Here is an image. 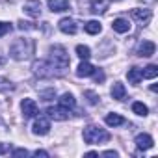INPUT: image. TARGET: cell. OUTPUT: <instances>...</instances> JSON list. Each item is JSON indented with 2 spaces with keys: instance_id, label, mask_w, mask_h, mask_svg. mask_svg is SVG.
<instances>
[{
  "instance_id": "cell-26",
  "label": "cell",
  "mask_w": 158,
  "mask_h": 158,
  "mask_svg": "<svg viewBox=\"0 0 158 158\" xmlns=\"http://www.w3.org/2000/svg\"><path fill=\"white\" fill-rule=\"evenodd\" d=\"M84 97L88 99V102H89V104H97V102H99V95H97L95 91H91V89L84 91Z\"/></svg>"
},
{
  "instance_id": "cell-12",
  "label": "cell",
  "mask_w": 158,
  "mask_h": 158,
  "mask_svg": "<svg viewBox=\"0 0 158 158\" xmlns=\"http://www.w3.org/2000/svg\"><path fill=\"white\" fill-rule=\"evenodd\" d=\"M154 50H156V45H154L152 41H141V45H139V48H138V56L149 58V56L154 54Z\"/></svg>"
},
{
  "instance_id": "cell-3",
  "label": "cell",
  "mask_w": 158,
  "mask_h": 158,
  "mask_svg": "<svg viewBox=\"0 0 158 158\" xmlns=\"http://www.w3.org/2000/svg\"><path fill=\"white\" fill-rule=\"evenodd\" d=\"M56 69H58V67H56L52 61H45V60H37V61H34V65H32L34 74L39 76V78H52V76H58L60 71H56Z\"/></svg>"
},
{
  "instance_id": "cell-19",
  "label": "cell",
  "mask_w": 158,
  "mask_h": 158,
  "mask_svg": "<svg viewBox=\"0 0 158 158\" xmlns=\"http://www.w3.org/2000/svg\"><path fill=\"white\" fill-rule=\"evenodd\" d=\"M104 121H106L108 127H119V125H125V119H123L119 114H108Z\"/></svg>"
},
{
  "instance_id": "cell-32",
  "label": "cell",
  "mask_w": 158,
  "mask_h": 158,
  "mask_svg": "<svg viewBox=\"0 0 158 158\" xmlns=\"http://www.w3.org/2000/svg\"><path fill=\"white\" fill-rule=\"evenodd\" d=\"M34 156H37V158H39V156H41V158H48V152H47V151H39V149H37V151L34 152Z\"/></svg>"
},
{
  "instance_id": "cell-29",
  "label": "cell",
  "mask_w": 158,
  "mask_h": 158,
  "mask_svg": "<svg viewBox=\"0 0 158 158\" xmlns=\"http://www.w3.org/2000/svg\"><path fill=\"white\" fill-rule=\"evenodd\" d=\"M19 28H21V30H34L35 26H34L32 23H26V21H19Z\"/></svg>"
},
{
  "instance_id": "cell-21",
  "label": "cell",
  "mask_w": 158,
  "mask_h": 158,
  "mask_svg": "<svg viewBox=\"0 0 158 158\" xmlns=\"http://www.w3.org/2000/svg\"><path fill=\"white\" fill-rule=\"evenodd\" d=\"M84 30H86L88 34L95 35V34H99V32L102 30V26H101V23H99V21H89V23H86V24H84Z\"/></svg>"
},
{
  "instance_id": "cell-2",
  "label": "cell",
  "mask_w": 158,
  "mask_h": 158,
  "mask_svg": "<svg viewBox=\"0 0 158 158\" xmlns=\"http://www.w3.org/2000/svg\"><path fill=\"white\" fill-rule=\"evenodd\" d=\"M110 139V134L101 128V127H95V125H89L84 128V141L89 143V145H99V143H106Z\"/></svg>"
},
{
  "instance_id": "cell-31",
  "label": "cell",
  "mask_w": 158,
  "mask_h": 158,
  "mask_svg": "<svg viewBox=\"0 0 158 158\" xmlns=\"http://www.w3.org/2000/svg\"><path fill=\"white\" fill-rule=\"evenodd\" d=\"M11 154H13V156H28V151H26V149H15Z\"/></svg>"
},
{
  "instance_id": "cell-7",
  "label": "cell",
  "mask_w": 158,
  "mask_h": 158,
  "mask_svg": "<svg viewBox=\"0 0 158 158\" xmlns=\"http://www.w3.org/2000/svg\"><path fill=\"white\" fill-rule=\"evenodd\" d=\"M47 114H48V117L50 119H54V121H65L67 117H69V110L67 108H63V106H50V108H47Z\"/></svg>"
},
{
  "instance_id": "cell-25",
  "label": "cell",
  "mask_w": 158,
  "mask_h": 158,
  "mask_svg": "<svg viewBox=\"0 0 158 158\" xmlns=\"http://www.w3.org/2000/svg\"><path fill=\"white\" fill-rule=\"evenodd\" d=\"M76 54L80 56L82 60H88V58L91 56V50H89V47H86V45H78V47H76Z\"/></svg>"
},
{
  "instance_id": "cell-17",
  "label": "cell",
  "mask_w": 158,
  "mask_h": 158,
  "mask_svg": "<svg viewBox=\"0 0 158 158\" xmlns=\"http://www.w3.org/2000/svg\"><path fill=\"white\" fill-rule=\"evenodd\" d=\"M128 82L130 84H134V86H138L141 80H143V76H141V69H138V67H132V69H128Z\"/></svg>"
},
{
  "instance_id": "cell-23",
  "label": "cell",
  "mask_w": 158,
  "mask_h": 158,
  "mask_svg": "<svg viewBox=\"0 0 158 158\" xmlns=\"http://www.w3.org/2000/svg\"><path fill=\"white\" fill-rule=\"evenodd\" d=\"M132 112H134L136 115H143V117L149 114V110H147V106H145L143 102H134V104H132Z\"/></svg>"
},
{
  "instance_id": "cell-20",
  "label": "cell",
  "mask_w": 158,
  "mask_h": 158,
  "mask_svg": "<svg viewBox=\"0 0 158 158\" xmlns=\"http://www.w3.org/2000/svg\"><path fill=\"white\" fill-rule=\"evenodd\" d=\"M74 104H76V101H74V97L71 95V93H63L61 97H60V106H63V108H74Z\"/></svg>"
},
{
  "instance_id": "cell-13",
  "label": "cell",
  "mask_w": 158,
  "mask_h": 158,
  "mask_svg": "<svg viewBox=\"0 0 158 158\" xmlns=\"http://www.w3.org/2000/svg\"><path fill=\"white\" fill-rule=\"evenodd\" d=\"M47 4H48V10H50L52 13H54V11H56V13L67 11V10L71 8V6H69V0H48Z\"/></svg>"
},
{
  "instance_id": "cell-22",
  "label": "cell",
  "mask_w": 158,
  "mask_h": 158,
  "mask_svg": "<svg viewBox=\"0 0 158 158\" xmlns=\"http://www.w3.org/2000/svg\"><path fill=\"white\" fill-rule=\"evenodd\" d=\"M141 76L143 78H156L158 76V65H147L145 69H141Z\"/></svg>"
},
{
  "instance_id": "cell-30",
  "label": "cell",
  "mask_w": 158,
  "mask_h": 158,
  "mask_svg": "<svg viewBox=\"0 0 158 158\" xmlns=\"http://www.w3.org/2000/svg\"><path fill=\"white\" fill-rule=\"evenodd\" d=\"M93 74H95V82H104V73H102L101 69H99V71L95 69V71H93Z\"/></svg>"
},
{
  "instance_id": "cell-5",
  "label": "cell",
  "mask_w": 158,
  "mask_h": 158,
  "mask_svg": "<svg viewBox=\"0 0 158 158\" xmlns=\"http://www.w3.org/2000/svg\"><path fill=\"white\" fill-rule=\"evenodd\" d=\"M130 15H132V19H136L141 26H147V24L151 23V19H152V11H151V10H139V8H134V10L130 11Z\"/></svg>"
},
{
  "instance_id": "cell-6",
  "label": "cell",
  "mask_w": 158,
  "mask_h": 158,
  "mask_svg": "<svg viewBox=\"0 0 158 158\" xmlns=\"http://www.w3.org/2000/svg\"><path fill=\"white\" fill-rule=\"evenodd\" d=\"M21 108H23L24 119H32V117H35L39 114V108H37V104H35L34 99H24L23 104H21Z\"/></svg>"
},
{
  "instance_id": "cell-9",
  "label": "cell",
  "mask_w": 158,
  "mask_h": 158,
  "mask_svg": "<svg viewBox=\"0 0 158 158\" xmlns=\"http://www.w3.org/2000/svg\"><path fill=\"white\" fill-rule=\"evenodd\" d=\"M108 8H110V0H93L89 4V11L93 15H102V13H106Z\"/></svg>"
},
{
  "instance_id": "cell-10",
  "label": "cell",
  "mask_w": 158,
  "mask_h": 158,
  "mask_svg": "<svg viewBox=\"0 0 158 158\" xmlns=\"http://www.w3.org/2000/svg\"><path fill=\"white\" fill-rule=\"evenodd\" d=\"M134 143H136V147L139 151H147V149H151L154 145V141H152V138L149 134H138L136 139H134Z\"/></svg>"
},
{
  "instance_id": "cell-1",
  "label": "cell",
  "mask_w": 158,
  "mask_h": 158,
  "mask_svg": "<svg viewBox=\"0 0 158 158\" xmlns=\"http://www.w3.org/2000/svg\"><path fill=\"white\" fill-rule=\"evenodd\" d=\"M34 48H35V45H34L32 39L19 37V39H15V41L11 43V47H10V56H11L13 60H17V61H23V60H28V58L34 54Z\"/></svg>"
},
{
  "instance_id": "cell-16",
  "label": "cell",
  "mask_w": 158,
  "mask_h": 158,
  "mask_svg": "<svg viewBox=\"0 0 158 158\" xmlns=\"http://www.w3.org/2000/svg\"><path fill=\"white\" fill-rule=\"evenodd\" d=\"M112 97H114L115 101H125L127 89H125V86H123L121 82H115V84H114V88H112Z\"/></svg>"
},
{
  "instance_id": "cell-4",
  "label": "cell",
  "mask_w": 158,
  "mask_h": 158,
  "mask_svg": "<svg viewBox=\"0 0 158 158\" xmlns=\"http://www.w3.org/2000/svg\"><path fill=\"white\" fill-rule=\"evenodd\" d=\"M50 61L60 69V71H63V69H67L69 67V54H67V50L61 47V45H52L50 47Z\"/></svg>"
},
{
  "instance_id": "cell-27",
  "label": "cell",
  "mask_w": 158,
  "mask_h": 158,
  "mask_svg": "<svg viewBox=\"0 0 158 158\" xmlns=\"http://www.w3.org/2000/svg\"><path fill=\"white\" fill-rule=\"evenodd\" d=\"M11 30H13V26L10 23H2V21H0V37L6 35V34H10Z\"/></svg>"
},
{
  "instance_id": "cell-24",
  "label": "cell",
  "mask_w": 158,
  "mask_h": 158,
  "mask_svg": "<svg viewBox=\"0 0 158 158\" xmlns=\"http://www.w3.org/2000/svg\"><path fill=\"white\" fill-rule=\"evenodd\" d=\"M15 86L8 80V78H2L0 76V93H8V91H11Z\"/></svg>"
},
{
  "instance_id": "cell-11",
  "label": "cell",
  "mask_w": 158,
  "mask_h": 158,
  "mask_svg": "<svg viewBox=\"0 0 158 158\" xmlns=\"http://www.w3.org/2000/svg\"><path fill=\"white\" fill-rule=\"evenodd\" d=\"M24 11L30 15V17H39L41 15V2L39 0H26V4H24Z\"/></svg>"
},
{
  "instance_id": "cell-18",
  "label": "cell",
  "mask_w": 158,
  "mask_h": 158,
  "mask_svg": "<svg viewBox=\"0 0 158 158\" xmlns=\"http://www.w3.org/2000/svg\"><path fill=\"white\" fill-rule=\"evenodd\" d=\"M93 71H95V67H93L91 63L82 61L80 65H78V69H76V74H78V76H91V74H93Z\"/></svg>"
},
{
  "instance_id": "cell-15",
  "label": "cell",
  "mask_w": 158,
  "mask_h": 158,
  "mask_svg": "<svg viewBox=\"0 0 158 158\" xmlns=\"http://www.w3.org/2000/svg\"><path fill=\"white\" fill-rule=\"evenodd\" d=\"M112 28L115 30V32H119V34H125V32H128L130 30V23L127 21V19H115L114 23H112Z\"/></svg>"
},
{
  "instance_id": "cell-14",
  "label": "cell",
  "mask_w": 158,
  "mask_h": 158,
  "mask_svg": "<svg viewBox=\"0 0 158 158\" xmlns=\"http://www.w3.org/2000/svg\"><path fill=\"white\" fill-rule=\"evenodd\" d=\"M58 26H60V30H61L63 34H71V35H73V34H76V23H74L73 19H69V17L61 19Z\"/></svg>"
},
{
  "instance_id": "cell-28",
  "label": "cell",
  "mask_w": 158,
  "mask_h": 158,
  "mask_svg": "<svg viewBox=\"0 0 158 158\" xmlns=\"http://www.w3.org/2000/svg\"><path fill=\"white\" fill-rule=\"evenodd\" d=\"M39 95H41L43 101H52V99L56 97V91H54V89H47V91H41Z\"/></svg>"
},
{
  "instance_id": "cell-33",
  "label": "cell",
  "mask_w": 158,
  "mask_h": 158,
  "mask_svg": "<svg viewBox=\"0 0 158 158\" xmlns=\"http://www.w3.org/2000/svg\"><path fill=\"white\" fill-rule=\"evenodd\" d=\"M104 156H114V158H115V156H117V152H115V151H106V152H104Z\"/></svg>"
},
{
  "instance_id": "cell-8",
  "label": "cell",
  "mask_w": 158,
  "mask_h": 158,
  "mask_svg": "<svg viewBox=\"0 0 158 158\" xmlns=\"http://www.w3.org/2000/svg\"><path fill=\"white\" fill-rule=\"evenodd\" d=\"M48 130H50V121H48L47 117H39V119H35V123H34V134H37V136H45V134H48Z\"/></svg>"
}]
</instances>
